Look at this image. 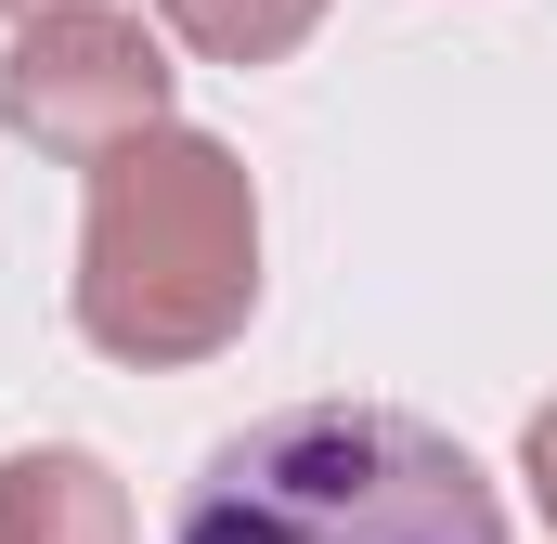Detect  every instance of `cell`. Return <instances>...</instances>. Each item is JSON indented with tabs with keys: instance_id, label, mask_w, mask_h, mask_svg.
Returning a JSON list of instances; mask_svg holds the SVG:
<instances>
[{
	"instance_id": "6da1fadb",
	"label": "cell",
	"mask_w": 557,
	"mask_h": 544,
	"mask_svg": "<svg viewBox=\"0 0 557 544\" xmlns=\"http://www.w3.org/2000/svg\"><path fill=\"white\" fill-rule=\"evenodd\" d=\"M260 311V182L247 156L182 118L131 131L91 156V208H78V337L104 363L182 376L208 350H234Z\"/></svg>"
},
{
	"instance_id": "7a4b0ae2",
	"label": "cell",
	"mask_w": 557,
	"mask_h": 544,
	"mask_svg": "<svg viewBox=\"0 0 557 544\" xmlns=\"http://www.w3.org/2000/svg\"><path fill=\"white\" fill-rule=\"evenodd\" d=\"M169 544H506V506L403 403H285L182 480Z\"/></svg>"
},
{
	"instance_id": "3957f363",
	"label": "cell",
	"mask_w": 557,
	"mask_h": 544,
	"mask_svg": "<svg viewBox=\"0 0 557 544\" xmlns=\"http://www.w3.org/2000/svg\"><path fill=\"white\" fill-rule=\"evenodd\" d=\"M169 118V52L143 13H104V0H65V13H26L13 52H0V131L91 169L131 131Z\"/></svg>"
},
{
	"instance_id": "277c9868",
	"label": "cell",
	"mask_w": 557,
	"mask_h": 544,
	"mask_svg": "<svg viewBox=\"0 0 557 544\" xmlns=\"http://www.w3.org/2000/svg\"><path fill=\"white\" fill-rule=\"evenodd\" d=\"M0 544H131V493H117V467L78 454V441L0 454Z\"/></svg>"
},
{
	"instance_id": "5b68a950",
	"label": "cell",
	"mask_w": 557,
	"mask_h": 544,
	"mask_svg": "<svg viewBox=\"0 0 557 544\" xmlns=\"http://www.w3.org/2000/svg\"><path fill=\"white\" fill-rule=\"evenodd\" d=\"M156 13H169V39H195V52L234 65V78H247V65H285V52L324 26V0H156Z\"/></svg>"
},
{
	"instance_id": "8992f818",
	"label": "cell",
	"mask_w": 557,
	"mask_h": 544,
	"mask_svg": "<svg viewBox=\"0 0 557 544\" xmlns=\"http://www.w3.org/2000/svg\"><path fill=\"white\" fill-rule=\"evenodd\" d=\"M519 480H532V506H545V532H557V403L532 415V441H519Z\"/></svg>"
},
{
	"instance_id": "52a82bcc",
	"label": "cell",
	"mask_w": 557,
	"mask_h": 544,
	"mask_svg": "<svg viewBox=\"0 0 557 544\" xmlns=\"http://www.w3.org/2000/svg\"><path fill=\"white\" fill-rule=\"evenodd\" d=\"M0 13H13V26H26V13H65V0H0Z\"/></svg>"
}]
</instances>
